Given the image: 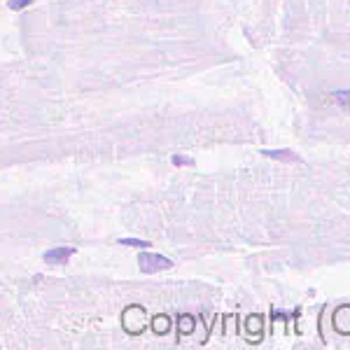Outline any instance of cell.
<instances>
[{
	"label": "cell",
	"mask_w": 350,
	"mask_h": 350,
	"mask_svg": "<svg viewBox=\"0 0 350 350\" xmlns=\"http://www.w3.org/2000/svg\"><path fill=\"white\" fill-rule=\"evenodd\" d=\"M138 266H140L142 273H157V271L170 268L173 262L168 257H164V255H157V252H140L138 255Z\"/></svg>",
	"instance_id": "1"
},
{
	"label": "cell",
	"mask_w": 350,
	"mask_h": 350,
	"mask_svg": "<svg viewBox=\"0 0 350 350\" xmlns=\"http://www.w3.org/2000/svg\"><path fill=\"white\" fill-rule=\"evenodd\" d=\"M75 255V247H54V250L44 252V262L47 264H68V259Z\"/></svg>",
	"instance_id": "2"
},
{
	"label": "cell",
	"mask_w": 350,
	"mask_h": 350,
	"mask_svg": "<svg viewBox=\"0 0 350 350\" xmlns=\"http://www.w3.org/2000/svg\"><path fill=\"white\" fill-rule=\"evenodd\" d=\"M262 154L271 159H283V161H299V157L292 149H262Z\"/></svg>",
	"instance_id": "3"
},
{
	"label": "cell",
	"mask_w": 350,
	"mask_h": 350,
	"mask_svg": "<svg viewBox=\"0 0 350 350\" xmlns=\"http://www.w3.org/2000/svg\"><path fill=\"white\" fill-rule=\"evenodd\" d=\"M332 96L336 98V103H341V105H345V108H350V89H345V91H334Z\"/></svg>",
	"instance_id": "4"
},
{
	"label": "cell",
	"mask_w": 350,
	"mask_h": 350,
	"mask_svg": "<svg viewBox=\"0 0 350 350\" xmlns=\"http://www.w3.org/2000/svg\"><path fill=\"white\" fill-rule=\"evenodd\" d=\"M119 245H131V247H149L147 241H140V238H119Z\"/></svg>",
	"instance_id": "5"
},
{
	"label": "cell",
	"mask_w": 350,
	"mask_h": 350,
	"mask_svg": "<svg viewBox=\"0 0 350 350\" xmlns=\"http://www.w3.org/2000/svg\"><path fill=\"white\" fill-rule=\"evenodd\" d=\"M33 0H10V7L12 10H21V7H26V5H31Z\"/></svg>",
	"instance_id": "6"
},
{
	"label": "cell",
	"mask_w": 350,
	"mask_h": 350,
	"mask_svg": "<svg viewBox=\"0 0 350 350\" xmlns=\"http://www.w3.org/2000/svg\"><path fill=\"white\" fill-rule=\"evenodd\" d=\"M173 164L175 166H185V164H189V159H185V157H173Z\"/></svg>",
	"instance_id": "7"
}]
</instances>
